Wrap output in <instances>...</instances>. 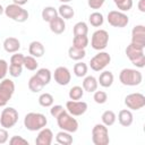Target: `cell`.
Instances as JSON below:
<instances>
[{
	"label": "cell",
	"instance_id": "19",
	"mask_svg": "<svg viewBox=\"0 0 145 145\" xmlns=\"http://www.w3.org/2000/svg\"><path fill=\"white\" fill-rule=\"evenodd\" d=\"M118 121L123 127H129L134 121V116L131 113V110L129 109H122L118 113Z\"/></svg>",
	"mask_w": 145,
	"mask_h": 145
},
{
	"label": "cell",
	"instance_id": "3",
	"mask_svg": "<svg viewBox=\"0 0 145 145\" xmlns=\"http://www.w3.org/2000/svg\"><path fill=\"white\" fill-rule=\"evenodd\" d=\"M126 56L130 60V62L136 66L137 68H143L145 66V53H144V48L137 46L133 43L128 44L126 50Z\"/></svg>",
	"mask_w": 145,
	"mask_h": 145
},
{
	"label": "cell",
	"instance_id": "20",
	"mask_svg": "<svg viewBox=\"0 0 145 145\" xmlns=\"http://www.w3.org/2000/svg\"><path fill=\"white\" fill-rule=\"evenodd\" d=\"M50 31L54 34H62L66 29V23L65 19L61 18L60 16H57L54 19H52L50 23Z\"/></svg>",
	"mask_w": 145,
	"mask_h": 145
},
{
	"label": "cell",
	"instance_id": "24",
	"mask_svg": "<svg viewBox=\"0 0 145 145\" xmlns=\"http://www.w3.org/2000/svg\"><path fill=\"white\" fill-rule=\"evenodd\" d=\"M56 142L58 144H61V145H70V144H72L74 139H72L71 133H68V131H65V130H60L56 135Z\"/></svg>",
	"mask_w": 145,
	"mask_h": 145
},
{
	"label": "cell",
	"instance_id": "38",
	"mask_svg": "<svg viewBox=\"0 0 145 145\" xmlns=\"http://www.w3.org/2000/svg\"><path fill=\"white\" fill-rule=\"evenodd\" d=\"M93 93H94L93 100L95 101V103H97V104H104L108 101V94L104 91H97L96 89Z\"/></svg>",
	"mask_w": 145,
	"mask_h": 145
},
{
	"label": "cell",
	"instance_id": "10",
	"mask_svg": "<svg viewBox=\"0 0 145 145\" xmlns=\"http://www.w3.org/2000/svg\"><path fill=\"white\" fill-rule=\"evenodd\" d=\"M111 62V56L105 51H99L89 60V67L94 71H102Z\"/></svg>",
	"mask_w": 145,
	"mask_h": 145
},
{
	"label": "cell",
	"instance_id": "1",
	"mask_svg": "<svg viewBox=\"0 0 145 145\" xmlns=\"http://www.w3.org/2000/svg\"><path fill=\"white\" fill-rule=\"evenodd\" d=\"M46 117L40 112H28L24 118V127L29 131H39L40 129L46 127Z\"/></svg>",
	"mask_w": 145,
	"mask_h": 145
},
{
	"label": "cell",
	"instance_id": "47",
	"mask_svg": "<svg viewBox=\"0 0 145 145\" xmlns=\"http://www.w3.org/2000/svg\"><path fill=\"white\" fill-rule=\"evenodd\" d=\"M28 2V0H12V3H16L18 6H24Z\"/></svg>",
	"mask_w": 145,
	"mask_h": 145
},
{
	"label": "cell",
	"instance_id": "27",
	"mask_svg": "<svg viewBox=\"0 0 145 145\" xmlns=\"http://www.w3.org/2000/svg\"><path fill=\"white\" fill-rule=\"evenodd\" d=\"M85 56H86L85 49H78V48H75V46H72V45L68 49V57H69L71 60L79 61V60L84 59Z\"/></svg>",
	"mask_w": 145,
	"mask_h": 145
},
{
	"label": "cell",
	"instance_id": "8",
	"mask_svg": "<svg viewBox=\"0 0 145 145\" xmlns=\"http://www.w3.org/2000/svg\"><path fill=\"white\" fill-rule=\"evenodd\" d=\"M15 93V83L9 78L0 80V106H6Z\"/></svg>",
	"mask_w": 145,
	"mask_h": 145
},
{
	"label": "cell",
	"instance_id": "44",
	"mask_svg": "<svg viewBox=\"0 0 145 145\" xmlns=\"http://www.w3.org/2000/svg\"><path fill=\"white\" fill-rule=\"evenodd\" d=\"M105 0H87V5L91 9H100L104 5Z\"/></svg>",
	"mask_w": 145,
	"mask_h": 145
},
{
	"label": "cell",
	"instance_id": "13",
	"mask_svg": "<svg viewBox=\"0 0 145 145\" xmlns=\"http://www.w3.org/2000/svg\"><path fill=\"white\" fill-rule=\"evenodd\" d=\"M87 103L79 100H69L66 102V110L74 117L83 116L87 111Z\"/></svg>",
	"mask_w": 145,
	"mask_h": 145
},
{
	"label": "cell",
	"instance_id": "15",
	"mask_svg": "<svg viewBox=\"0 0 145 145\" xmlns=\"http://www.w3.org/2000/svg\"><path fill=\"white\" fill-rule=\"evenodd\" d=\"M133 44L145 49V26L136 25L131 31V42Z\"/></svg>",
	"mask_w": 145,
	"mask_h": 145
},
{
	"label": "cell",
	"instance_id": "41",
	"mask_svg": "<svg viewBox=\"0 0 145 145\" xmlns=\"http://www.w3.org/2000/svg\"><path fill=\"white\" fill-rule=\"evenodd\" d=\"M63 111H66V108H63L62 105L60 104H56V105H51V109H50V114L53 117V118H58Z\"/></svg>",
	"mask_w": 145,
	"mask_h": 145
},
{
	"label": "cell",
	"instance_id": "32",
	"mask_svg": "<svg viewBox=\"0 0 145 145\" xmlns=\"http://www.w3.org/2000/svg\"><path fill=\"white\" fill-rule=\"evenodd\" d=\"M54 102V99L52 96V94L50 93H42L40 96H39V104L43 108H50Z\"/></svg>",
	"mask_w": 145,
	"mask_h": 145
},
{
	"label": "cell",
	"instance_id": "39",
	"mask_svg": "<svg viewBox=\"0 0 145 145\" xmlns=\"http://www.w3.org/2000/svg\"><path fill=\"white\" fill-rule=\"evenodd\" d=\"M8 71H9V75L11 77H19L22 75V72H23V66L10 63L9 68H8Z\"/></svg>",
	"mask_w": 145,
	"mask_h": 145
},
{
	"label": "cell",
	"instance_id": "42",
	"mask_svg": "<svg viewBox=\"0 0 145 145\" xmlns=\"http://www.w3.org/2000/svg\"><path fill=\"white\" fill-rule=\"evenodd\" d=\"M8 68H9L8 62L5 59H0V80L6 78V76L8 74Z\"/></svg>",
	"mask_w": 145,
	"mask_h": 145
},
{
	"label": "cell",
	"instance_id": "23",
	"mask_svg": "<svg viewBox=\"0 0 145 145\" xmlns=\"http://www.w3.org/2000/svg\"><path fill=\"white\" fill-rule=\"evenodd\" d=\"M57 10H58V16H60L63 19H71L75 15L74 8L69 3H61Z\"/></svg>",
	"mask_w": 145,
	"mask_h": 145
},
{
	"label": "cell",
	"instance_id": "30",
	"mask_svg": "<svg viewBox=\"0 0 145 145\" xmlns=\"http://www.w3.org/2000/svg\"><path fill=\"white\" fill-rule=\"evenodd\" d=\"M88 22L93 27H100L104 23V17L100 11H94L88 16Z\"/></svg>",
	"mask_w": 145,
	"mask_h": 145
},
{
	"label": "cell",
	"instance_id": "21",
	"mask_svg": "<svg viewBox=\"0 0 145 145\" xmlns=\"http://www.w3.org/2000/svg\"><path fill=\"white\" fill-rule=\"evenodd\" d=\"M97 86H99V83H97V79L89 75V76H85L84 79H83V83H82V87L84 91L88 92V93H93L97 89Z\"/></svg>",
	"mask_w": 145,
	"mask_h": 145
},
{
	"label": "cell",
	"instance_id": "26",
	"mask_svg": "<svg viewBox=\"0 0 145 145\" xmlns=\"http://www.w3.org/2000/svg\"><path fill=\"white\" fill-rule=\"evenodd\" d=\"M44 87V84L39 79V77L36 75H33L29 79H28V88L31 92L33 93H37L41 92Z\"/></svg>",
	"mask_w": 145,
	"mask_h": 145
},
{
	"label": "cell",
	"instance_id": "40",
	"mask_svg": "<svg viewBox=\"0 0 145 145\" xmlns=\"http://www.w3.org/2000/svg\"><path fill=\"white\" fill-rule=\"evenodd\" d=\"M24 58L25 56L23 53H19V52H15L11 57H10V63L12 65H19V66H23L24 63ZM24 67V66H23Z\"/></svg>",
	"mask_w": 145,
	"mask_h": 145
},
{
	"label": "cell",
	"instance_id": "16",
	"mask_svg": "<svg viewBox=\"0 0 145 145\" xmlns=\"http://www.w3.org/2000/svg\"><path fill=\"white\" fill-rule=\"evenodd\" d=\"M53 140V133L50 128H42L39 130V134L35 138L36 145H51Z\"/></svg>",
	"mask_w": 145,
	"mask_h": 145
},
{
	"label": "cell",
	"instance_id": "25",
	"mask_svg": "<svg viewBox=\"0 0 145 145\" xmlns=\"http://www.w3.org/2000/svg\"><path fill=\"white\" fill-rule=\"evenodd\" d=\"M41 16H42V19L44 22H48L50 23L52 19H54L57 16H58V10L54 8V7H51V6H48V7H44L42 12H41Z\"/></svg>",
	"mask_w": 145,
	"mask_h": 145
},
{
	"label": "cell",
	"instance_id": "6",
	"mask_svg": "<svg viewBox=\"0 0 145 145\" xmlns=\"http://www.w3.org/2000/svg\"><path fill=\"white\" fill-rule=\"evenodd\" d=\"M18 111L12 106H6L0 114V125L6 129L12 128L18 121Z\"/></svg>",
	"mask_w": 145,
	"mask_h": 145
},
{
	"label": "cell",
	"instance_id": "45",
	"mask_svg": "<svg viewBox=\"0 0 145 145\" xmlns=\"http://www.w3.org/2000/svg\"><path fill=\"white\" fill-rule=\"evenodd\" d=\"M8 139H9V134H8L7 129L3 128V127L0 128V144H5V143H7Z\"/></svg>",
	"mask_w": 145,
	"mask_h": 145
},
{
	"label": "cell",
	"instance_id": "49",
	"mask_svg": "<svg viewBox=\"0 0 145 145\" xmlns=\"http://www.w3.org/2000/svg\"><path fill=\"white\" fill-rule=\"evenodd\" d=\"M61 3H69V2H71L72 0H59Z\"/></svg>",
	"mask_w": 145,
	"mask_h": 145
},
{
	"label": "cell",
	"instance_id": "35",
	"mask_svg": "<svg viewBox=\"0 0 145 145\" xmlns=\"http://www.w3.org/2000/svg\"><path fill=\"white\" fill-rule=\"evenodd\" d=\"M23 66H24L27 70L34 71V70L37 69L39 63H37V61H36V58H34V57H32V56H25Z\"/></svg>",
	"mask_w": 145,
	"mask_h": 145
},
{
	"label": "cell",
	"instance_id": "46",
	"mask_svg": "<svg viewBox=\"0 0 145 145\" xmlns=\"http://www.w3.org/2000/svg\"><path fill=\"white\" fill-rule=\"evenodd\" d=\"M138 10L140 12H145V0H139L138 1Z\"/></svg>",
	"mask_w": 145,
	"mask_h": 145
},
{
	"label": "cell",
	"instance_id": "12",
	"mask_svg": "<svg viewBox=\"0 0 145 145\" xmlns=\"http://www.w3.org/2000/svg\"><path fill=\"white\" fill-rule=\"evenodd\" d=\"M125 105L129 110H140L145 106V95L142 93H130L125 97Z\"/></svg>",
	"mask_w": 145,
	"mask_h": 145
},
{
	"label": "cell",
	"instance_id": "43",
	"mask_svg": "<svg viewBox=\"0 0 145 145\" xmlns=\"http://www.w3.org/2000/svg\"><path fill=\"white\" fill-rule=\"evenodd\" d=\"M9 144L10 145H28V142L22 136H12L9 139Z\"/></svg>",
	"mask_w": 145,
	"mask_h": 145
},
{
	"label": "cell",
	"instance_id": "48",
	"mask_svg": "<svg viewBox=\"0 0 145 145\" xmlns=\"http://www.w3.org/2000/svg\"><path fill=\"white\" fill-rule=\"evenodd\" d=\"M2 14H5V8H3V7L0 5V16H1Z\"/></svg>",
	"mask_w": 145,
	"mask_h": 145
},
{
	"label": "cell",
	"instance_id": "31",
	"mask_svg": "<svg viewBox=\"0 0 145 145\" xmlns=\"http://www.w3.org/2000/svg\"><path fill=\"white\" fill-rule=\"evenodd\" d=\"M88 37L87 35H77L74 36L72 39V46L78 48V49H86V46L88 45Z\"/></svg>",
	"mask_w": 145,
	"mask_h": 145
},
{
	"label": "cell",
	"instance_id": "14",
	"mask_svg": "<svg viewBox=\"0 0 145 145\" xmlns=\"http://www.w3.org/2000/svg\"><path fill=\"white\" fill-rule=\"evenodd\" d=\"M53 78H54V82L60 85V86H66L70 83L71 80V74L69 71V69L67 67H63V66H59L54 69V72H53Z\"/></svg>",
	"mask_w": 145,
	"mask_h": 145
},
{
	"label": "cell",
	"instance_id": "11",
	"mask_svg": "<svg viewBox=\"0 0 145 145\" xmlns=\"http://www.w3.org/2000/svg\"><path fill=\"white\" fill-rule=\"evenodd\" d=\"M106 20H108V23L112 27L122 28V27H126L128 25L129 17L123 11H120V10H111V11L108 12Z\"/></svg>",
	"mask_w": 145,
	"mask_h": 145
},
{
	"label": "cell",
	"instance_id": "5",
	"mask_svg": "<svg viewBox=\"0 0 145 145\" xmlns=\"http://www.w3.org/2000/svg\"><path fill=\"white\" fill-rule=\"evenodd\" d=\"M57 123L61 130H65V131H68L71 134L76 133L78 130V126H79L76 118H74V116H71L67 110L63 111L57 118Z\"/></svg>",
	"mask_w": 145,
	"mask_h": 145
},
{
	"label": "cell",
	"instance_id": "36",
	"mask_svg": "<svg viewBox=\"0 0 145 145\" xmlns=\"http://www.w3.org/2000/svg\"><path fill=\"white\" fill-rule=\"evenodd\" d=\"M84 92H85V91L83 89L82 86L76 85V86H72V87L69 89L68 96H69L70 100H80V99L83 97V95H84Z\"/></svg>",
	"mask_w": 145,
	"mask_h": 145
},
{
	"label": "cell",
	"instance_id": "7",
	"mask_svg": "<svg viewBox=\"0 0 145 145\" xmlns=\"http://www.w3.org/2000/svg\"><path fill=\"white\" fill-rule=\"evenodd\" d=\"M92 142L94 145H108L110 143L108 127L103 123H96L92 129Z\"/></svg>",
	"mask_w": 145,
	"mask_h": 145
},
{
	"label": "cell",
	"instance_id": "22",
	"mask_svg": "<svg viewBox=\"0 0 145 145\" xmlns=\"http://www.w3.org/2000/svg\"><path fill=\"white\" fill-rule=\"evenodd\" d=\"M113 80H114V76L110 70H103L97 78V83L105 88L110 87L113 84Z\"/></svg>",
	"mask_w": 145,
	"mask_h": 145
},
{
	"label": "cell",
	"instance_id": "28",
	"mask_svg": "<svg viewBox=\"0 0 145 145\" xmlns=\"http://www.w3.org/2000/svg\"><path fill=\"white\" fill-rule=\"evenodd\" d=\"M35 75L44 84V86L48 85L51 82V78H52V74H51L50 69H48V68H40V69H37L36 72H35Z\"/></svg>",
	"mask_w": 145,
	"mask_h": 145
},
{
	"label": "cell",
	"instance_id": "29",
	"mask_svg": "<svg viewBox=\"0 0 145 145\" xmlns=\"http://www.w3.org/2000/svg\"><path fill=\"white\" fill-rule=\"evenodd\" d=\"M101 120H102V123L103 125H105L106 127H110V126H112L116 122L117 116H116V113L112 110H106V111H104L102 113Z\"/></svg>",
	"mask_w": 145,
	"mask_h": 145
},
{
	"label": "cell",
	"instance_id": "18",
	"mask_svg": "<svg viewBox=\"0 0 145 145\" xmlns=\"http://www.w3.org/2000/svg\"><path fill=\"white\" fill-rule=\"evenodd\" d=\"M28 52L34 58H41L45 53V48L40 41H32L28 45Z\"/></svg>",
	"mask_w": 145,
	"mask_h": 145
},
{
	"label": "cell",
	"instance_id": "37",
	"mask_svg": "<svg viewBox=\"0 0 145 145\" xmlns=\"http://www.w3.org/2000/svg\"><path fill=\"white\" fill-rule=\"evenodd\" d=\"M114 5L120 11H128L133 8V0H113Z\"/></svg>",
	"mask_w": 145,
	"mask_h": 145
},
{
	"label": "cell",
	"instance_id": "9",
	"mask_svg": "<svg viewBox=\"0 0 145 145\" xmlns=\"http://www.w3.org/2000/svg\"><path fill=\"white\" fill-rule=\"evenodd\" d=\"M109 43V33L105 29H96L92 34L91 46L96 51H103Z\"/></svg>",
	"mask_w": 145,
	"mask_h": 145
},
{
	"label": "cell",
	"instance_id": "33",
	"mask_svg": "<svg viewBox=\"0 0 145 145\" xmlns=\"http://www.w3.org/2000/svg\"><path fill=\"white\" fill-rule=\"evenodd\" d=\"M87 70H88V67L83 61H78L74 66V74L76 77H85L87 75Z\"/></svg>",
	"mask_w": 145,
	"mask_h": 145
},
{
	"label": "cell",
	"instance_id": "34",
	"mask_svg": "<svg viewBox=\"0 0 145 145\" xmlns=\"http://www.w3.org/2000/svg\"><path fill=\"white\" fill-rule=\"evenodd\" d=\"M72 33H74V36H77V35H87L88 33V26L85 22H78L74 25V28H72Z\"/></svg>",
	"mask_w": 145,
	"mask_h": 145
},
{
	"label": "cell",
	"instance_id": "17",
	"mask_svg": "<svg viewBox=\"0 0 145 145\" xmlns=\"http://www.w3.org/2000/svg\"><path fill=\"white\" fill-rule=\"evenodd\" d=\"M3 49L8 53L18 52V50L20 49V41L18 39H16V37L9 36L3 41Z\"/></svg>",
	"mask_w": 145,
	"mask_h": 145
},
{
	"label": "cell",
	"instance_id": "4",
	"mask_svg": "<svg viewBox=\"0 0 145 145\" xmlns=\"http://www.w3.org/2000/svg\"><path fill=\"white\" fill-rule=\"evenodd\" d=\"M5 15L8 18H10L17 23H25L29 17L28 11L26 9H24L22 6H18L16 3L8 5L5 8Z\"/></svg>",
	"mask_w": 145,
	"mask_h": 145
},
{
	"label": "cell",
	"instance_id": "2",
	"mask_svg": "<svg viewBox=\"0 0 145 145\" xmlns=\"http://www.w3.org/2000/svg\"><path fill=\"white\" fill-rule=\"evenodd\" d=\"M119 80L125 86H137L143 80V75L134 68H123L119 74Z\"/></svg>",
	"mask_w": 145,
	"mask_h": 145
}]
</instances>
